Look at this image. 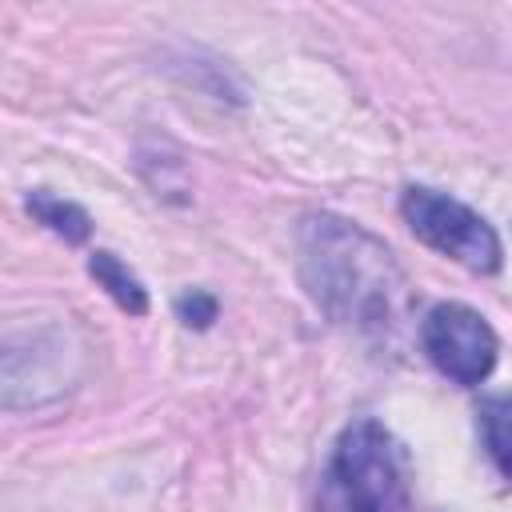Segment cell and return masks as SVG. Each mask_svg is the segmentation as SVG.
Instances as JSON below:
<instances>
[{
	"instance_id": "obj_1",
	"label": "cell",
	"mask_w": 512,
	"mask_h": 512,
	"mask_svg": "<svg viewBox=\"0 0 512 512\" xmlns=\"http://www.w3.org/2000/svg\"><path fill=\"white\" fill-rule=\"evenodd\" d=\"M296 268L328 320L356 332H384L404 304V272L388 244L336 212H312L296 228Z\"/></svg>"
},
{
	"instance_id": "obj_2",
	"label": "cell",
	"mask_w": 512,
	"mask_h": 512,
	"mask_svg": "<svg viewBox=\"0 0 512 512\" xmlns=\"http://www.w3.org/2000/svg\"><path fill=\"white\" fill-rule=\"evenodd\" d=\"M404 508V448L364 416L348 424L324 464L316 512H396Z\"/></svg>"
},
{
	"instance_id": "obj_3",
	"label": "cell",
	"mask_w": 512,
	"mask_h": 512,
	"mask_svg": "<svg viewBox=\"0 0 512 512\" xmlns=\"http://www.w3.org/2000/svg\"><path fill=\"white\" fill-rule=\"evenodd\" d=\"M400 216L412 228L416 240H424L432 252L456 260L468 272L492 276L504 264V244L496 236V228L468 204H460L448 192L424 188V184H408L400 192Z\"/></svg>"
},
{
	"instance_id": "obj_4",
	"label": "cell",
	"mask_w": 512,
	"mask_h": 512,
	"mask_svg": "<svg viewBox=\"0 0 512 512\" xmlns=\"http://www.w3.org/2000/svg\"><path fill=\"white\" fill-rule=\"evenodd\" d=\"M420 344H424V356L432 360V368L440 376H448L452 384H460V388L484 384L492 376L496 352H500V340H496L492 324L476 308L456 304V300L432 304L424 312Z\"/></svg>"
},
{
	"instance_id": "obj_5",
	"label": "cell",
	"mask_w": 512,
	"mask_h": 512,
	"mask_svg": "<svg viewBox=\"0 0 512 512\" xmlns=\"http://www.w3.org/2000/svg\"><path fill=\"white\" fill-rule=\"evenodd\" d=\"M24 208H28V216H32L36 224H44L48 232H56V236L68 240V244H84V240L92 236L88 212H84L76 200H64V196H56V192H48V188L28 192Z\"/></svg>"
},
{
	"instance_id": "obj_6",
	"label": "cell",
	"mask_w": 512,
	"mask_h": 512,
	"mask_svg": "<svg viewBox=\"0 0 512 512\" xmlns=\"http://www.w3.org/2000/svg\"><path fill=\"white\" fill-rule=\"evenodd\" d=\"M88 272H92V280H96L128 316H144V312H148V292H144L140 276H136L116 252L96 248V252L88 256Z\"/></svg>"
},
{
	"instance_id": "obj_7",
	"label": "cell",
	"mask_w": 512,
	"mask_h": 512,
	"mask_svg": "<svg viewBox=\"0 0 512 512\" xmlns=\"http://www.w3.org/2000/svg\"><path fill=\"white\" fill-rule=\"evenodd\" d=\"M476 416H480L476 424H480V440H484L488 460L496 464L500 476L512 480V392L488 396Z\"/></svg>"
},
{
	"instance_id": "obj_8",
	"label": "cell",
	"mask_w": 512,
	"mask_h": 512,
	"mask_svg": "<svg viewBox=\"0 0 512 512\" xmlns=\"http://www.w3.org/2000/svg\"><path fill=\"white\" fill-rule=\"evenodd\" d=\"M216 312H220L216 296H208V292H200V288L176 296V316H180L188 328H208V324L216 320Z\"/></svg>"
}]
</instances>
